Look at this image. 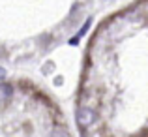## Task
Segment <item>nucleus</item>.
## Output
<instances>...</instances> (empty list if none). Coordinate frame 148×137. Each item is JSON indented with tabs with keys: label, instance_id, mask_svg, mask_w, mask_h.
<instances>
[{
	"label": "nucleus",
	"instance_id": "obj_1",
	"mask_svg": "<svg viewBox=\"0 0 148 137\" xmlns=\"http://www.w3.org/2000/svg\"><path fill=\"white\" fill-rule=\"evenodd\" d=\"M96 122V113L92 111V109H79L77 111V124H79L81 128H88L90 124Z\"/></svg>",
	"mask_w": 148,
	"mask_h": 137
},
{
	"label": "nucleus",
	"instance_id": "obj_3",
	"mask_svg": "<svg viewBox=\"0 0 148 137\" xmlns=\"http://www.w3.org/2000/svg\"><path fill=\"white\" fill-rule=\"evenodd\" d=\"M4 77H6V70H4V68H0V81H2Z\"/></svg>",
	"mask_w": 148,
	"mask_h": 137
},
{
	"label": "nucleus",
	"instance_id": "obj_2",
	"mask_svg": "<svg viewBox=\"0 0 148 137\" xmlns=\"http://www.w3.org/2000/svg\"><path fill=\"white\" fill-rule=\"evenodd\" d=\"M13 96V88L10 85H0V101H8Z\"/></svg>",
	"mask_w": 148,
	"mask_h": 137
}]
</instances>
